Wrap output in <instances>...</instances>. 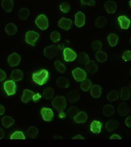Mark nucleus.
Segmentation results:
<instances>
[{
	"label": "nucleus",
	"instance_id": "obj_1",
	"mask_svg": "<svg viewBox=\"0 0 131 147\" xmlns=\"http://www.w3.org/2000/svg\"><path fill=\"white\" fill-rule=\"evenodd\" d=\"M49 77L48 71L46 69H42L33 73L32 79L36 83L41 86L47 82Z\"/></svg>",
	"mask_w": 131,
	"mask_h": 147
},
{
	"label": "nucleus",
	"instance_id": "obj_2",
	"mask_svg": "<svg viewBox=\"0 0 131 147\" xmlns=\"http://www.w3.org/2000/svg\"><path fill=\"white\" fill-rule=\"evenodd\" d=\"M66 101L65 98L62 96H56L52 102V105L57 111L61 112L64 111L66 107Z\"/></svg>",
	"mask_w": 131,
	"mask_h": 147
},
{
	"label": "nucleus",
	"instance_id": "obj_3",
	"mask_svg": "<svg viewBox=\"0 0 131 147\" xmlns=\"http://www.w3.org/2000/svg\"><path fill=\"white\" fill-rule=\"evenodd\" d=\"M35 22L38 27L42 30L47 29L49 26L48 18L44 14L39 15Z\"/></svg>",
	"mask_w": 131,
	"mask_h": 147
},
{
	"label": "nucleus",
	"instance_id": "obj_4",
	"mask_svg": "<svg viewBox=\"0 0 131 147\" xmlns=\"http://www.w3.org/2000/svg\"><path fill=\"white\" fill-rule=\"evenodd\" d=\"M39 36L40 35L37 32L33 31H29L26 33L25 41L28 44L34 46L36 41L38 38Z\"/></svg>",
	"mask_w": 131,
	"mask_h": 147
},
{
	"label": "nucleus",
	"instance_id": "obj_5",
	"mask_svg": "<svg viewBox=\"0 0 131 147\" xmlns=\"http://www.w3.org/2000/svg\"><path fill=\"white\" fill-rule=\"evenodd\" d=\"M58 49L57 47L53 45L45 48L44 50V55L45 57L49 59H52L57 55Z\"/></svg>",
	"mask_w": 131,
	"mask_h": 147
},
{
	"label": "nucleus",
	"instance_id": "obj_6",
	"mask_svg": "<svg viewBox=\"0 0 131 147\" xmlns=\"http://www.w3.org/2000/svg\"><path fill=\"white\" fill-rule=\"evenodd\" d=\"M4 88L8 95H13L16 92L17 86L13 80H8L5 82Z\"/></svg>",
	"mask_w": 131,
	"mask_h": 147
},
{
	"label": "nucleus",
	"instance_id": "obj_7",
	"mask_svg": "<svg viewBox=\"0 0 131 147\" xmlns=\"http://www.w3.org/2000/svg\"><path fill=\"white\" fill-rule=\"evenodd\" d=\"M72 74L75 79L78 82L83 81L86 79L87 76L86 72L83 70L79 67L74 70L72 71Z\"/></svg>",
	"mask_w": 131,
	"mask_h": 147
},
{
	"label": "nucleus",
	"instance_id": "obj_8",
	"mask_svg": "<svg viewBox=\"0 0 131 147\" xmlns=\"http://www.w3.org/2000/svg\"><path fill=\"white\" fill-rule=\"evenodd\" d=\"M40 112L43 120L45 121H51L54 118V113L51 109L43 108L41 109Z\"/></svg>",
	"mask_w": 131,
	"mask_h": 147
},
{
	"label": "nucleus",
	"instance_id": "obj_9",
	"mask_svg": "<svg viewBox=\"0 0 131 147\" xmlns=\"http://www.w3.org/2000/svg\"><path fill=\"white\" fill-rule=\"evenodd\" d=\"M64 60L66 62H71L76 58L77 55L75 51L69 48H66L63 51Z\"/></svg>",
	"mask_w": 131,
	"mask_h": 147
},
{
	"label": "nucleus",
	"instance_id": "obj_10",
	"mask_svg": "<svg viewBox=\"0 0 131 147\" xmlns=\"http://www.w3.org/2000/svg\"><path fill=\"white\" fill-rule=\"evenodd\" d=\"M21 59L20 56L16 53H13L8 57L7 61L9 65L11 67L17 66L19 64Z\"/></svg>",
	"mask_w": 131,
	"mask_h": 147
},
{
	"label": "nucleus",
	"instance_id": "obj_11",
	"mask_svg": "<svg viewBox=\"0 0 131 147\" xmlns=\"http://www.w3.org/2000/svg\"><path fill=\"white\" fill-rule=\"evenodd\" d=\"M75 24L78 27L83 26L85 23L86 17L84 14L81 11H79L75 15Z\"/></svg>",
	"mask_w": 131,
	"mask_h": 147
},
{
	"label": "nucleus",
	"instance_id": "obj_12",
	"mask_svg": "<svg viewBox=\"0 0 131 147\" xmlns=\"http://www.w3.org/2000/svg\"><path fill=\"white\" fill-rule=\"evenodd\" d=\"M72 24V22L71 19L63 17L59 21L58 25L63 29L68 30L71 27Z\"/></svg>",
	"mask_w": 131,
	"mask_h": 147
},
{
	"label": "nucleus",
	"instance_id": "obj_13",
	"mask_svg": "<svg viewBox=\"0 0 131 147\" xmlns=\"http://www.w3.org/2000/svg\"><path fill=\"white\" fill-rule=\"evenodd\" d=\"M104 7L108 13L113 14L116 12L117 9V5L113 1H109L105 3Z\"/></svg>",
	"mask_w": 131,
	"mask_h": 147
},
{
	"label": "nucleus",
	"instance_id": "obj_14",
	"mask_svg": "<svg viewBox=\"0 0 131 147\" xmlns=\"http://www.w3.org/2000/svg\"><path fill=\"white\" fill-rule=\"evenodd\" d=\"M80 98V95L79 93L74 90H70L68 93L67 99L70 103H74L79 100Z\"/></svg>",
	"mask_w": 131,
	"mask_h": 147
},
{
	"label": "nucleus",
	"instance_id": "obj_15",
	"mask_svg": "<svg viewBox=\"0 0 131 147\" xmlns=\"http://www.w3.org/2000/svg\"><path fill=\"white\" fill-rule=\"evenodd\" d=\"M118 20L120 27L123 29H127L130 24V20L127 17L124 16H120Z\"/></svg>",
	"mask_w": 131,
	"mask_h": 147
},
{
	"label": "nucleus",
	"instance_id": "obj_16",
	"mask_svg": "<svg viewBox=\"0 0 131 147\" xmlns=\"http://www.w3.org/2000/svg\"><path fill=\"white\" fill-rule=\"evenodd\" d=\"M34 95V93L32 91L25 89L24 90L23 95L22 96V100L24 103H27L32 99Z\"/></svg>",
	"mask_w": 131,
	"mask_h": 147
},
{
	"label": "nucleus",
	"instance_id": "obj_17",
	"mask_svg": "<svg viewBox=\"0 0 131 147\" xmlns=\"http://www.w3.org/2000/svg\"><path fill=\"white\" fill-rule=\"evenodd\" d=\"M102 126V123L98 121L94 120L90 124V130L95 134H99L101 133Z\"/></svg>",
	"mask_w": 131,
	"mask_h": 147
},
{
	"label": "nucleus",
	"instance_id": "obj_18",
	"mask_svg": "<svg viewBox=\"0 0 131 147\" xmlns=\"http://www.w3.org/2000/svg\"><path fill=\"white\" fill-rule=\"evenodd\" d=\"M70 80L65 77H59L56 80L57 86L60 88H68L70 86Z\"/></svg>",
	"mask_w": 131,
	"mask_h": 147
},
{
	"label": "nucleus",
	"instance_id": "obj_19",
	"mask_svg": "<svg viewBox=\"0 0 131 147\" xmlns=\"http://www.w3.org/2000/svg\"><path fill=\"white\" fill-rule=\"evenodd\" d=\"M1 5L5 11L10 13L13 9V1L12 0H2L1 2Z\"/></svg>",
	"mask_w": 131,
	"mask_h": 147
},
{
	"label": "nucleus",
	"instance_id": "obj_20",
	"mask_svg": "<svg viewBox=\"0 0 131 147\" xmlns=\"http://www.w3.org/2000/svg\"><path fill=\"white\" fill-rule=\"evenodd\" d=\"M102 88L97 85H94L92 86L90 90V94L94 98H97L100 97L102 94Z\"/></svg>",
	"mask_w": 131,
	"mask_h": 147
},
{
	"label": "nucleus",
	"instance_id": "obj_21",
	"mask_svg": "<svg viewBox=\"0 0 131 147\" xmlns=\"http://www.w3.org/2000/svg\"><path fill=\"white\" fill-rule=\"evenodd\" d=\"M87 119V114L84 111H82L78 113V114L74 118V120L76 123H80L86 122Z\"/></svg>",
	"mask_w": 131,
	"mask_h": 147
},
{
	"label": "nucleus",
	"instance_id": "obj_22",
	"mask_svg": "<svg viewBox=\"0 0 131 147\" xmlns=\"http://www.w3.org/2000/svg\"><path fill=\"white\" fill-rule=\"evenodd\" d=\"M118 111L120 115L126 116L129 112V108L126 103H122L118 106Z\"/></svg>",
	"mask_w": 131,
	"mask_h": 147
},
{
	"label": "nucleus",
	"instance_id": "obj_23",
	"mask_svg": "<svg viewBox=\"0 0 131 147\" xmlns=\"http://www.w3.org/2000/svg\"><path fill=\"white\" fill-rule=\"evenodd\" d=\"M119 123L115 119H111L107 122L105 125V128L108 131L111 132L115 130L118 127Z\"/></svg>",
	"mask_w": 131,
	"mask_h": 147
},
{
	"label": "nucleus",
	"instance_id": "obj_24",
	"mask_svg": "<svg viewBox=\"0 0 131 147\" xmlns=\"http://www.w3.org/2000/svg\"><path fill=\"white\" fill-rule=\"evenodd\" d=\"M24 77V74L20 70L16 69L11 72V79L15 81L22 80Z\"/></svg>",
	"mask_w": 131,
	"mask_h": 147
},
{
	"label": "nucleus",
	"instance_id": "obj_25",
	"mask_svg": "<svg viewBox=\"0 0 131 147\" xmlns=\"http://www.w3.org/2000/svg\"><path fill=\"white\" fill-rule=\"evenodd\" d=\"M86 68L87 72L90 73L94 74L97 72L98 67L93 61H89L86 64Z\"/></svg>",
	"mask_w": 131,
	"mask_h": 147
},
{
	"label": "nucleus",
	"instance_id": "obj_26",
	"mask_svg": "<svg viewBox=\"0 0 131 147\" xmlns=\"http://www.w3.org/2000/svg\"><path fill=\"white\" fill-rule=\"evenodd\" d=\"M103 113L106 117H109L113 115L115 112L114 107L111 105H107L103 107L102 110Z\"/></svg>",
	"mask_w": 131,
	"mask_h": 147
},
{
	"label": "nucleus",
	"instance_id": "obj_27",
	"mask_svg": "<svg viewBox=\"0 0 131 147\" xmlns=\"http://www.w3.org/2000/svg\"><path fill=\"white\" fill-rule=\"evenodd\" d=\"M17 30V26L12 23H9L5 27V31L9 35H12L16 34Z\"/></svg>",
	"mask_w": 131,
	"mask_h": 147
},
{
	"label": "nucleus",
	"instance_id": "obj_28",
	"mask_svg": "<svg viewBox=\"0 0 131 147\" xmlns=\"http://www.w3.org/2000/svg\"><path fill=\"white\" fill-rule=\"evenodd\" d=\"M107 24V20L105 17L101 16L97 18L95 22V25L98 28L104 27Z\"/></svg>",
	"mask_w": 131,
	"mask_h": 147
},
{
	"label": "nucleus",
	"instance_id": "obj_29",
	"mask_svg": "<svg viewBox=\"0 0 131 147\" xmlns=\"http://www.w3.org/2000/svg\"><path fill=\"white\" fill-rule=\"evenodd\" d=\"M2 124L6 128L10 127L14 123L13 118L9 116H5L2 119Z\"/></svg>",
	"mask_w": 131,
	"mask_h": 147
},
{
	"label": "nucleus",
	"instance_id": "obj_30",
	"mask_svg": "<svg viewBox=\"0 0 131 147\" xmlns=\"http://www.w3.org/2000/svg\"><path fill=\"white\" fill-rule=\"evenodd\" d=\"M108 42L111 47H115L118 42V37L114 33H111L107 37Z\"/></svg>",
	"mask_w": 131,
	"mask_h": 147
},
{
	"label": "nucleus",
	"instance_id": "obj_31",
	"mask_svg": "<svg viewBox=\"0 0 131 147\" xmlns=\"http://www.w3.org/2000/svg\"><path fill=\"white\" fill-rule=\"evenodd\" d=\"M95 58L98 61L101 63H104L107 59V56L104 52L97 51L95 54Z\"/></svg>",
	"mask_w": 131,
	"mask_h": 147
},
{
	"label": "nucleus",
	"instance_id": "obj_32",
	"mask_svg": "<svg viewBox=\"0 0 131 147\" xmlns=\"http://www.w3.org/2000/svg\"><path fill=\"white\" fill-rule=\"evenodd\" d=\"M38 130L36 127L32 126L26 131V134L31 138H35L37 136Z\"/></svg>",
	"mask_w": 131,
	"mask_h": 147
},
{
	"label": "nucleus",
	"instance_id": "obj_33",
	"mask_svg": "<svg viewBox=\"0 0 131 147\" xmlns=\"http://www.w3.org/2000/svg\"><path fill=\"white\" fill-rule=\"evenodd\" d=\"M120 97L122 100H126L130 97V90L126 87H123L120 92Z\"/></svg>",
	"mask_w": 131,
	"mask_h": 147
},
{
	"label": "nucleus",
	"instance_id": "obj_34",
	"mask_svg": "<svg viewBox=\"0 0 131 147\" xmlns=\"http://www.w3.org/2000/svg\"><path fill=\"white\" fill-rule=\"evenodd\" d=\"M29 15V10L26 8L21 9L18 13V16H19V18L23 20H25L27 19Z\"/></svg>",
	"mask_w": 131,
	"mask_h": 147
},
{
	"label": "nucleus",
	"instance_id": "obj_35",
	"mask_svg": "<svg viewBox=\"0 0 131 147\" xmlns=\"http://www.w3.org/2000/svg\"><path fill=\"white\" fill-rule=\"evenodd\" d=\"M119 96V93L117 91L112 90L108 94L107 97L110 102H113L118 100Z\"/></svg>",
	"mask_w": 131,
	"mask_h": 147
},
{
	"label": "nucleus",
	"instance_id": "obj_36",
	"mask_svg": "<svg viewBox=\"0 0 131 147\" xmlns=\"http://www.w3.org/2000/svg\"><path fill=\"white\" fill-rule=\"evenodd\" d=\"M79 61L80 64H86L89 61V57L88 55L84 52H81L78 57Z\"/></svg>",
	"mask_w": 131,
	"mask_h": 147
},
{
	"label": "nucleus",
	"instance_id": "obj_37",
	"mask_svg": "<svg viewBox=\"0 0 131 147\" xmlns=\"http://www.w3.org/2000/svg\"><path fill=\"white\" fill-rule=\"evenodd\" d=\"M91 86V82L89 79H85L80 84V87L84 91H87L89 90Z\"/></svg>",
	"mask_w": 131,
	"mask_h": 147
},
{
	"label": "nucleus",
	"instance_id": "obj_38",
	"mask_svg": "<svg viewBox=\"0 0 131 147\" xmlns=\"http://www.w3.org/2000/svg\"><path fill=\"white\" fill-rule=\"evenodd\" d=\"M53 90L52 88L48 87L44 90L43 96L45 99L51 98L54 96Z\"/></svg>",
	"mask_w": 131,
	"mask_h": 147
},
{
	"label": "nucleus",
	"instance_id": "obj_39",
	"mask_svg": "<svg viewBox=\"0 0 131 147\" xmlns=\"http://www.w3.org/2000/svg\"><path fill=\"white\" fill-rule=\"evenodd\" d=\"M55 68L59 72L61 73H64L66 71V67L64 64L61 63L59 61H55L54 63Z\"/></svg>",
	"mask_w": 131,
	"mask_h": 147
},
{
	"label": "nucleus",
	"instance_id": "obj_40",
	"mask_svg": "<svg viewBox=\"0 0 131 147\" xmlns=\"http://www.w3.org/2000/svg\"><path fill=\"white\" fill-rule=\"evenodd\" d=\"M91 47L95 51H100L102 48V42L99 40H95L92 42Z\"/></svg>",
	"mask_w": 131,
	"mask_h": 147
},
{
	"label": "nucleus",
	"instance_id": "obj_41",
	"mask_svg": "<svg viewBox=\"0 0 131 147\" xmlns=\"http://www.w3.org/2000/svg\"><path fill=\"white\" fill-rule=\"evenodd\" d=\"M59 8L62 12L67 13L71 10V6L68 2H64L60 5Z\"/></svg>",
	"mask_w": 131,
	"mask_h": 147
},
{
	"label": "nucleus",
	"instance_id": "obj_42",
	"mask_svg": "<svg viewBox=\"0 0 131 147\" xmlns=\"http://www.w3.org/2000/svg\"><path fill=\"white\" fill-rule=\"evenodd\" d=\"M10 139L11 140H24L25 137L23 133L20 131H16L11 135Z\"/></svg>",
	"mask_w": 131,
	"mask_h": 147
},
{
	"label": "nucleus",
	"instance_id": "obj_43",
	"mask_svg": "<svg viewBox=\"0 0 131 147\" xmlns=\"http://www.w3.org/2000/svg\"><path fill=\"white\" fill-rule=\"evenodd\" d=\"M79 112V110L78 108L74 107H71L68 110V114L70 118H74Z\"/></svg>",
	"mask_w": 131,
	"mask_h": 147
},
{
	"label": "nucleus",
	"instance_id": "obj_44",
	"mask_svg": "<svg viewBox=\"0 0 131 147\" xmlns=\"http://www.w3.org/2000/svg\"><path fill=\"white\" fill-rule=\"evenodd\" d=\"M60 34L57 31H53L50 34V38L53 42H57L60 40Z\"/></svg>",
	"mask_w": 131,
	"mask_h": 147
},
{
	"label": "nucleus",
	"instance_id": "obj_45",
	"mask_svg": "<svg viewBox=\"0 0 131 147\" xmlns=\"http://www.w3.org/2000/svg\"><path fill=\"white\" fill-rule=\"evenodd\" d=\"M122 59L125 61H128L131 60V51H126L123 53Z\"/></svg>",
	"mask_w": 131,
	"mask_h": 147
},
{
	"label": "nucleus",
	"instance_id": "obj_46",
	"mask_svg": "<svg viewBox=\"0 0 131 147\" xmlns=\"http://www.w3.org/2000/svg\"><path fill=\"white\" fill-rule=\"evenodd\" d=\"M81 5L84 6L87 5L88 6H93L95 4L94 0H80Z\"/></svg>",
	"mask_w": 131,
	"mask_h": 147
},
{
	"label": "nucleus",
	"instance_id": "obj_47",
	"mask_svg": "<svg viewBox=\"0 0 131 147\" xmlns=\"http://www.w3.org/2000/svg\"><path fill=\"white\" fill-rule=\"evenodd\" d=\"M41 98V94H40L39 93H37L33 95L32 99H33L34 102H38V101L40 100V99Z\"/></svg>",
	"mask_w": 131,
	"mask_h": 147
},
{
	"label": "nucleus",
	"instance_id": "obj_48",
	"mask_svg": "<svg viewBox=\"0 0 131 147\" xmlns=\"http://www.w3.org/2000/svg\"><path fill=\"white\" fill-rule=\"evenodd\" d=\"M6 78V75L4 71L0 69V82L3 81Z\"/></svg>",
	"mask_w": 131,
	"mask_h": 147
},
{
	"label": "nucleus",
	"instance_id": "obj_49",
	"mask_svg": "<svg viewBox=\"0 0 131 147\" xmlns=\"http://www.w3.org/2000/svg\"><path fill=\"white\" fill-rule=\"evenodd\" d=\"M125 123L128 127L131 128V116H128L125 119Z\"/></svg>",
	"mask_w": 131,
	"mask_h": 147
},
{
	"label": "nucleus",
	"instance_id": "obj_50",
	"mask_svg": "<svg viewBox=\"0 0 131 147\" xmlns=\"http://www.w3.org/2000/svg\"><path fill=\"white\" fill-rule=\"evenodd\" d=\"M109 139L110 140H120V139H121V138L119 136L114 134H113Z\"/></svg>",
	"mask_w": 131,
	"mask_h": 147
},
{
	"label": "nucleus",
	"instance_id": "obj_51",
	"mask_svg": "<svg viewBox=\"0 0 131 147\" xmlns=\"http://www.w3.org/2000/svg\"><path fill=\"white\" fill-rule=\"evenodd\" d=\"M5 110V109L4 107L1 105H0V115L4 114Z\"/></svg>",
	"mask_w": 131,
	"mask_h": 147
},
{
	"label": "nucleus",
	"instance_id": "obj_52",
	"mask_svg": "<svg viewBox=\"0 0 131 147\" xmlns=\"http://www.w3.org/2000/svg\"><path fill=\"white\" fill-rule=\"evenodd\" d=\"M72 139H73V140H79V139H80V140H84V138L81 135H77L76 136L74 137Z\"/></svg>",
	"mask_w": 131,
	"mask_h": 147
},
{
	"label": "nucleus",
	"instance_id": "obj_53",
	"mask_svg": "<svg viewBox=\"0 0 131 147\" xmlns=\"http://www.w3.org/2000/svg\"><path fill=\"white\" fill-rule=\"evenodd\" d=\"M4 136V131L3 129L0 128V140L3 138V137Z\"/></svg>",
	"mask_w": 131,
	"mask_h": 147
},
{
	"label": "nucleus",
	"instance_id": "obj_54",
	"mask_svg": "<svg viewBox=\"0 0 131 147\" xmlns=\"http://www.w3.org/2000/svg\"><path fill=\"white\" fill-rule=\"evenodd\" d=\"M66 117V115L64 113L62 112H60V113L59 114V117L61 118H65Z\"/></svg>",
	"mask_w": 131,
	"mask_h": 147
},
{
	"label": "nucleus",
	"instance_id": "obj_55",
	"mask_svg": "<svg viewBox=\"0 0 131 147\" xmlns=\"http://www.w3.org/2000/svg\"><path fill=\"white\" fill-rule=\"evenodd\" d=\"M129 4H130V7L131 8V0H130V1Z\"/></svg>",
	"mask_w": 131,
	"mask_h": 147
},
{
	"label": "nucleus",
	"instance_id": "obj_56",
	"mask_svg": "<svg viewBox=\"0 0 131 147\" xmlns=\"http://www.w3.org/2000/svg\"><path fill=\"white\" fill-rule=\"evenodd\" d=\"M130 74L131 76V69L130 70Z\"/></svg>",
	"mask_w": 131,
	"mask_h": 147
},
{
	"label": "nucleus",
	"instance_id": "obj_57",
	"mask_svg": "<svg viewBox=\"0 0 131 147\" xmlns=\"http://www.w3.org/2000/svg\"><path fill=\"white\" fill-rule=\"evenodd\" d=\"M130 43H131V37L130 38Z\"/></svg>",
	"mask_w": 131,
	"mask_h": 147
},
{
	"label": "nucleus",
	"instance_id": "obj_58",
	"mask_svg": "<svg viewBox=\"0 0 131 147\" xmlns=\"http://www.w3.org/2000/svg\"></svg>",
	"mask_w": 131,
	"mask_h": 147
}]
</instances>
